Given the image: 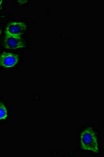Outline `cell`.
I'll return each instance as SVG.
<instances>
[{
	"label": "cell",
	"mask_w": 104,
	"mask_h": 157,
	"mask_svg": "<svg viewBox=\"0 0 104 157\" xmlns=\"http://www.w3.org/2000/svg\"><path fill=\"white\" fill-rule=\"evenodd\" d=\"M81 147L83 150L98 153V144L97 136L91 127L85 129L81 134Z\"/></svg>",
	"instance_id": "6da1fadb"
},
{
	"label": "cell",
	"mask_w": 104,
	"mask_h": 157,
	"mask_svg": "<svg viewBox=\"0 0 104 157\" xmlns=\"http://www.w3.org/2000/svg\"><path fill=\"white\" fill-rule=\"evenodd\" d=\"M27 29L23 22H12L8 24L6 29V35L15 37H21Z\"/></svg>",
	"instance_id": "7a4b0ae2"
},
{
	"label": "cell",
	"mask_w": 104,
	"mask_h": 157,
	"mask_svg": "<svg viewBox=\"0 0 104 157\" xmlns=\"http://www.w3.org/2000/svg\"><path fill=\"white\" fill-rule=\"evenodd\" d=\"M19 59L18 55L3 52L0 55V66L5 68H13L18 63Z\"/></svg>",
	"instance_id": "3957f363"
},
{
	"label": "cell",
	"mask_w": 104,
	"mask_h": 157,
	"mask_svg": "<svg viewBox=\"0 0 104 157\" xmlns=\"http://www.w3.org/2000/svg\"><path fill=\"white\" fill-rule=\"evenodd\" d=\"M4 46L7 49H17L25 48V43L21 37L9 36L6 35L4 40Z\"/></svg>",
	"instance_id": "277c9868"
},
{
	"label": "cell",
	"mask_w": 104,
	"mask_h": 157,
	"mask_svg": "<svg viewBox=\"0 0 104 157\" xmlns=\"http://www.w3.org/2000/svg\"><path fill=\"white\" fill-rule=\"evenodd\" d=\"M7 117V111L6 107L3 103L0 102V121L4 120Z\"/></svg>",
	"instance_id": "5b68a950"
},
{
	"label": "cell",
	"mask_w": 104,
	"mask_h": 157,
	"mask_svg": "<svg viewBox=\"0 0 104 157\" xmlns=\"http://www.w3.org/2000/svg\"><path fill=\"white\" fill-rule=\"evenodd\" d=\"M18 2H19V3H20V4H21V3H22H22H25L26 2H28V1H18Z\"/></svg>",
	"instance_id": "8992f818"
},
{
	"label": "cell",
	"mask_w": 104,
	"mask_h": 157,
	"mask_svg": "<svg viewBox=\"0 0 104 157\" xmlns=\"http://www.w3.org/2000/svg\"><path fill=\"white\" fill-rule=\"evenodd\" d=\"M2 3H3V1H0V6H2Z\"/></svg>",
	"instance_id": "52a82bcc"
},
{
	"label": "cell",
	"mask_w": 104,
	"mask_h": 157,
	"mask_svg": "<svg viewBox=\"0 0 104 157\" xmlns=\"http://www.w3.org/2000/svg\"><path fill=\"white\" fill-rule=\"evenodd\" d=\"M1 34H2V29L0 28V36L1 35Z\"/></svg>",
	"instance_id": "ba28073f"
}]
</instances>
